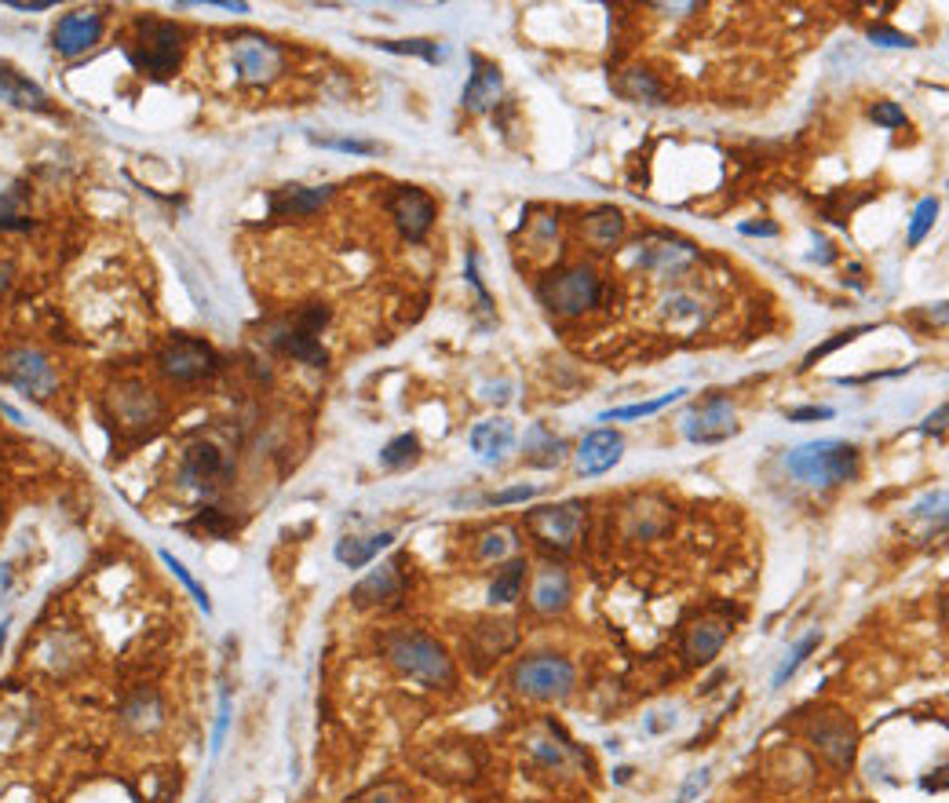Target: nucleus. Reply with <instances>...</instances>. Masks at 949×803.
Returning a JSON list of instances; mask_svg holds the SVG:
<instances>
[{"instance_id":"obj_1","label":"nucleus","mask_w":949,"mask_h":803,"mask_svg":"<svg viewBox=\"0 0 949 803\" xmlns=\"http://www.w3.org/2000/svg\"><path fill=\"white\" fill-rule=\"evenodd\" d=\"M859 445L822 439V442H803L796 450L785 453V471L803 486H843L859 479Z\"/></svg>"},{"instance_id":"obj_2","label":"nucleus","mask_w":949,"mask_h":803,"mask_svg":"<svg viewBox=\"0 0 949 803\" xmlns=\"http://www.w3.org/2000/svg\"><path fill=\"white\" fill-rule=\"evenodd\" d=\"M388 662L424 687H450L453 683V662L439 639L424 636V631H391L384 639Z\"/></svg>"},{"instance_id":"obj_3","label":"nucleus","mask_w":949,"mask_h":803,"mask_svg":"<svg viewBox=\"0 0 949 803\" xmlns=\"http://www.w3.org/2000/svg\"><path fill=\"white\" fill-rule=\"evenodd\" d=\"M183 45H187V33L176 22L139 19L128 37V62L147 77H154V81H165V77H173L179 70Z\"/></svg>"},{"instance_id":"obj_4","label":"nucleus","mask_w":949,"mask_h":803,"mask_svg":"<svg viewBox=\"0 0 949 803\" xmlns=\"http://www.w3.org/2000/svg\"><path fill=\"white\" fill-rule=\"evenodd\" d=\"M107 417L114 420V428H121L125 434H150L165 417L162 394H157L150 384L143 380H117V384L107 391Z\"/></svg>"},{"instance_id":"obj_5","label":"nucleus","mask_w":949,"mask_h":803,"mask_svg":"<svg viewBox=\"0 0 949 803\" xmlns=\"http://www.w3.org/2000/svg\"><path fill=\"white\" fill-rule=\"evenodd\" d=\"M574 683H577L574 665L559 654L522 657L516 673H511V687L522 697H534V702H566L574 694Z\"/></svg>"},{"instance_id":"obj_6","label":"nucleus","mask_w":949,"mask_h":803,"mask_svg":"<svg viewBox=\"0 0 949 803\" xmlns=\"http://www.w3.org/2000/svg\"><path fill=\"white\" fill-rule=\"evenodd\" d=\"M537 296L548 311L566 314V319H577V314L599 307L603 282L591 267H570V271H559V274H551V278L540 282Z\"/></svg>"},{"instance_id":"obj_7","label":"nucleus","mask_w":949,"mask_h":803,"mask_svg":"<svg viewBox=\"0 0 949 803\" xmlns=\"http://www.w3.org/2000/svg\"><path fill=\"white\" fill-rule=\"evenodd\" d=\"M329 322V311L325 307H303V311H296V314H288V319H282L278 325L271 329V347H278L282 354H288V359H296V362H307V365H322L329 362V354H325V347L319 344V333H322V325Z\"/></svg>"},{"instance_id":"obj_8","label":"nucleus","mask_w":949,"mask_h":803,"mask_svg":"<svg viewBox=\"0 0 949 803\" xmlns=\"http://www.w3.org/2000/svg\"><path fill=\"white\" fill-rule=\"evenodd\" d=\"M0 373H4L11 388L22 391L26 399H33V402H48L51 394L59 391V373L41 347H30V344L8 347L4 359H0Z\"/></svg>"},{"instance_id":"obj_9","label":"nucleus","mask_w":949,"mask_h":803,"mask_svg":"<svg viewBox=\"0 0 949 803\" xmlns=\"http://www.w3.org/2000/svg\"><path fill=\"white\" fill-rule=\"evenodd\" d=\"M216 351L205 344V340L194 336H173L168 344L157 351V370L162 376H168L173 384H197V380L216 373Z\"/></svg>"},{"instance_id":"obj_10","label":"nucleus","mask_w":949,"mask_h":803,"mask_svg":"<svg viewBox=\"0 0 949 803\" xmlns=\"http://www.w3.org/2000/svg\"><path fill=\"white\" fill-rule=\"evenodd\" d=\"M231 66L237 74V81L271 85L274 77L282 74L285 51L282 45H274L271 37H263V33H242L237 41H231Z\"/></svg>"},{"instance_id":"obj_11","label":"nucleus","mask_w":949,"mask_h":803,"mask_svg":"<svg viewBox=\"0 0 949 803\" xmlns=\"http://www.w3.org/2000/svg\"><path fill=\"white\" fill-rule=\"evenodd\" d=\"M683 439L694 442V445H720L737 434V413H734V402L723 399V394H712L708 402L694 405V410L683 417Z\"/></svg>"},{"instance_id":"obj_12","label":"nucleus","mask_w":949,"mask_h":803,"mask_svg":"<svg viewBox=\"0 0 949 803\" xmlns=\"http://www.w3.org/2000/svg\"><path fill=\"white\" fill-rule=\"evenodd\" d=\"M808 738L837 771H848L859 756V727L843 713H822L808 723Z\"/></svg>"},{"instance_id":"obj_13","label":"nucleus","mask_w":949,"mask_h":803,"mask_svg":"<svg viewBox=\"0 0 949 803\" xmlns=\"http://www.w3.org/2000/svg\"><path fill=\"white\" fill-rule=\"evenodd\" d=\"M526 526H530V533L545 548L570 551L585 526V505L581 500H566V505H556V508H534L530 516H526Z\"/></svg>"},{"instance_id":"obj_14","label":"nucleus","mask_w":949,"mask_h":803,"mask_svg":"<svg viewBox=\"0 0 949 803\" xmlns=\"http://www.w3.org/2000/svg\"><path fill=\"white\" fill-rule=\"evenodd\" d=\"M227 476H231V468H227V460H223L219 445L190 442L187 450H183V460H179V482L183 486H190V490H216Z\"/></svg>"},{"instance_id":"obj_15","label":"nucleus","mask_w":949,"mask_h":803,"mask_svg":"<svg viewBox=\"0 0 949 803\" xmlns=\"http://www.w3.org/2000/svg\"><path fill=\"white\" fill-rule=\"evenodd\" d=\"M625 457V439L622 431L614 428H596L588 431L581 445H577V468H581L585 479H596V476H606V471H614L617 464H622Z\"/></svg>"},{"instance_id":"obj_16","label":"nucleus","mask_w":949,"mask_h":803,"mask_svg":"<svg viewBox=\"0 0 949 803\" xmlns=\"http://www.w3.org/2000/svg\"><path fill=\"white\" fill-rule=\"evenodd\" d=\"M388 208H391V219L399 223V231L410 242L424 238V234L431 231V223H434V202L417 187H399V194L391 197Z\"/></svg>"},{"instance_id":"obj_17","label":"nucleus","mask_w":949,"mask_h":803,"mask_svg":"<svg viewBox=\"0 0 949 803\" xmlns=\"http://www.w3.org/2000/svg\"><path fill=\"white\" fill-rule=\"evenodd\" d=\"M102 37V19L96 16V11H70V16H62V22L56 26V51L66 59H77L85 56L88 48H96Z\"/></svg>"},{"instance_id":"obj_18","label":"nucleus","mask_w":949,"mask_h":803,"mask_svg":"<svg viewBox=\"0 0 949 803\" xmlns=\"http://www.w3.org/2000/svg\"><path fill=\"white\" fill-rule=\"evenodd\" d=\"M468 445H471V453L479 457V464H490V468L505 464L508 453L516 450V428H511V420L505 417L482 420V424L471 428Z\"/></svg>"},{"instance_id":"obj_19","label":"nucleus","mask_w":949,"mask_h":803,"mask_svg":"<svg viewBox=\"0 0 949 803\" xmlns=\"http://www.w3.org/2000/svg\"><path fill=\"white\" fill-rule=\"evenodd\" d=\"M636 259H639V267H647V271L679 274V271H687L691 263L697 259V253H694V245H687V242L662 238V234H654V238L636 245Z\"/></svg>"},{"instance_id":"obj_20","label":"nucleus","mask_w":949,"mask_h":803,"mask_svg":"<svg viewBox=\"0 0 949 803\" xmlns=\"http://www.w3.org/2000/svg\"><path fill=\"white\" fill-rule=\"evenodd\" d=\"M574 599V585H570V574H566V566L559 562H545L537 566L534 574V610L537 614H562L566 607H570Z\"/></svg>"},{"instance_id":"obj_21","label":"nucleus","mask_w":949,"mask_h":803,"mask_svg":"<svg viewBox=\"0 0 949 803\" xmlns=\"http://www.w3.org/2000/svg\"><path fill=\"white\" fill-rule=\"evenodd\" d=\"M471 81L464 88V110L471 114H490L497 102H500V91H505V77L493 62H486L482 56H471Z\"/></svg>"},{"instance_id":"obj_22","label":"nucleus","mask_w":949,"mask_h":803,"mask_svg":"<svg viewBox=\"0 0 949 803\" xmlns=\"http://www.w3.org/2000/svg\"><path fill=\"white\" fill-rule=\"evenodd\" d=\"M399 596H402V577H399V570H394L391 562L380 566V570H373L369 577H362V581L351 588V603H354V607H362V610H369V607H391V603Z\"/></svg>"},{"instance_id":"obj_23","label":"nucleus","mask_w":949,"mask_h":803,"mask_svg":"<svg viewBox=\"0 0 949 803\" xmlns=\"http://www.w3.org/2000/svg\"><path fill=\"white\" fill-rule=\"evenodd\" d=\"M727 636H731V625H727V621H720V617H702V621H694V625L687 628V639H683V654H687V662L705 665V662H712V657L723 650Z\"/></svg>"},{"instance_id":"obj_24","label":"nucleus","mask_w":949,"mask_h":803,"mask_svg":"<svg viewBox=\"0 0 949 803\" xmlns=\"http://www.w3.org/2000/svg\"><path fill=\"white\" fill-rule=\"evenodd\" d=\"M333 197V187H282L278 194L271 197V216L274 219H300V216H311Z\"/></svg>"},{"instance_id":"obj_25","label":"nucleus","mask_w":949,"mask_h":803,"mask_svg":"<svg viewBox=\"0 0 949 803\" xmlns=\"http://www.w3.org/2000/svg\"><path fill=\"white\" fill-rule=\"evenodd\" d=\"M562 460H566V442L559 434H551L545 424H534L526 431V464L551 471V468H559Z\"/></svg>"},{"instance_id":"obj_26","label":"nucleus","mask_w":949,"mask_h":803,"mask_svg":"<svg viewBox=\"0 0 949 803\" xmlns=\"http://www.w3.org/2000/svg\"><path fill=\"white\" fill-rule=\"evenodd\" d=\"M394 545V533H373V537H344L336 541V559L351 566V570H362V566L373 562L380 551Z\"/></svg>"},{"instance_id":"obj_27","label":"nucleus","mask_w":949,"mask_h":803,"mask_svg":"<svg viewBox=\"0 0 949 803\" xmlns=\"http://www.w3.org/2000/svg\"><path fill=\"white\" fill-rule=\"evenodd\" d=\"M0 102H16V107H26V110H48L45 91L30 81H22L16 70H8V66H0Z\"/></svg>"},{"instance_id":"obj_28","label":"nucleus","mask_w":949,"mask_h":803,"mask_svg":"<svg viewBox=\"0 0 949 803\" xmlns=\"http://www.w3.org/2000/svg\"><path fill=\"white\" fill-rule=\"evenodd\" d=\"M526 570H530V562L526 559H511L497 570L493 585H490V603L497 607H505V603H516L522 596V585H526Z\"/></svg>"},{"instance_id":"obj_29","label":"nucleus","mask_w":949,"mask_h":803,"mask_svg":"<svg viewBox=\"0 0 949 803\" xmlns=\"http://www.w3.org/2000/svg\"><path fill=\"white\" fill-rule=\"evenodd\" d=\"M585 231H588V238L596 242L599 248H610L625 234V216L617 213V208H599V213L588 216Z\"/></svg>"},{"instance_id":"obj_30","label":"nucleus","mask_w":949,"mask_h":803,"mask_svg":"<svg viewBox=\"0 0 949 803\" xmlns=\"http://www.w3.org/2000/svg\"><path fill=\"white\" fill-rule=\"evenodd\" d=\"M417 457H420V439H417V434L405 431V434L391 439L384 450H380V464L391 468V471H399V468L417 464Z\"/></svg>"},{"instance_id":"obj_31","label":"nucleus","mask_w":949,"mask_h":803,"mask_svg":"<svg viewBox=\"0 0 949 803\" xmlns=\"http://www.w3.org/2000/svg\"><path fill=\"white\" fill-rule=\"evenodd\" d=\"M683 394H687V388H676V391L662 394V399H650V402H639V405H622V410H606V413H603V420H636V417H654V413H662L665 405L679 402Z\"/></svg>"},{"instance_id":"obj_32","label":"nucleus","mask_w":949,"mask_h":803,"mask_svg":"<svg viewBox=\"0 0 949 803\" xmlns=\"http://www.w3.org/2000/svg\"><path fill=\"white\" fill-rule=\"evenodd\" d=\"M125 723H131V727H139V731L157 727V723H162V702H157V694H139L136 702H128Z\"/></svg>"},{"instance_id":"obj_33","label":"nucleus","mask_w":949,"mask_h":803,"mask_svg":"<svg viewBox=\"0 0 949 803\" xmlns=\"http://www.w3.org/2000/svg\"><path fill=\"white\" fill-rule=\"evenodd\" d=\"M819 639H822L819 631H808V636H803V639L796 643L793 654H789L785 662H782V668H777V673H774V687H785V683L800 673V665L808 662V657L814 654V647H819Z\"/></svg>"},{"instance_id":"obj_34","label":"nucleus","mask_w":949,"mask_h":803,"mask_svg":"<svg viewBox=\"0 0 949 803\" xmlns=\"http://www.w3.org/2000/svg\"><path fill=\"white\" fill-rule=\"evenodd\" d=\"M376 48L394 51V56H420L428 62H442L446 59V48L439 41H424V37H417V41H380Z\"/></svg>"},{"instance_id":"obj_35","label":"nucleus","mask_w":949,"mask_h":803,"mask_svg":"<svg viewBox=\"0 0 949 803\" xmlns=\"http://www.w3.org/2000/svg\"><path fill=\"white\" fill-rule=\"evenodd\" d=\"M935 216H939V202H935V197H924V202L917 205L913 219H909V234H906L909 248H917L920 242H924V234L935 227Z\"/></svg>"},{"instance_id":"obj_36","label":"nucleus","mask_w":949,"mask_h":803,"mask_svg":"<svg viewBox=\"0 0 949 803\" xmlns=\"http://www.w3.org/2000/svg\"><path fill=\"white\" fill-rule=\"evenodd\" d=\"M162 562H165V566H168V570H173L176 577H179V585H183V588H187V591H190V596H194V603H197V607H202L205 614H213V603H208V591H205L202 585H197V581H194V574L187 570V566H183V562H179V559L173 556V551H162Z\"/></svg>"},{"instance_id":"obj_37","label":"nucleus","mask_w":949,"mask_h":803,"mask_svg":"<svg viewBox=\"0 0 949 803\" xmlns=\"http://www.w3.org/2000/svg\"><path fill=\"white\" fill-rule=\"evenodd\" d=\"M622 91L632 99H643V102H662V88H657V81L647 70H628Z\"/></svg>"},{"instance_id":"obj_38","label":"nucleus","mask_w":949,"mask_h":803,"mask_svg":"<svg viewBox=\"0 0 949 803\" xmlns=\"http://www.w3.org/2000/svg\"><path fill=\"white\" fill-rule=\"evenodd\" d=\"M187 530L205 533V537H216V541H223V537H231V533H234V522H231V519H223L216 508H205V511H197V519L187 526Z\"/></svg>"},{"instance_id":"obj_39","label":"nucleus","mask_w":949,"mask_h":803,"mask_svg":"<svg viewBox=\"0 0 949 803\" xmlns=\"http://www.w3.org/2000/svg\"><path fill=\"white\" fill-rule=\"evenodd\" d=\"M665 319L672 325L683 322V319H702V304H697V300L687 296V293H676L672 300H665Z\"/></svg>"},{"instance_id":"obj_40","label":"nucleus","mask_w":949,"mask_h":803,"mask_svg":"<svg viewBox=\"0 0 949 803\" xmlns=\"http://www.w3.org/2000/svg\"><path fill=\"white\" fill-rule=\"evenodd\" d=\"M511 545H516V533H511V530H490V533L482 537L479 556H482V559H500Z\"/></svg>"},{"instance_id":"obj_41","label":"nucleus","mask_w":949,"mask_h":803,"mask_svg":"<svg viewBox=\"0 0 949 803\" xmlns=\"http://www.w3.org/2000/svg\"><path fill=\"white\" fill-rule=\"evenodd\" d=\"M410 789L405 785H380V789H369L362 796V803H410Z\"/></svg>"},{"instance_id":"obj_42","label":"nucleus","mask_w":949,"mask_h":803,"mask_svg":"<svg viewBox=\"0 0 949 803\" xmlns=\"http://www.w3.org/2000/svg\"><path fill=\"white\" fill-rule=\"evenodd\" d=\"M869 41L884 45V48H913V37H906L899 30H888V26H873V30H869Z\"/></svg>"},{"instance_id":"obj_43","label":"nucleus","mask_w":949,"mask_h":803,"mask_svg":"<svg viewBox=\"0 0 949 803\" xmlns=\"http://www.w3.org/2000/svg\"><path fill=\"white\" fill-rule=\"evenodd\" d=\"M873 121L884 125V128H906V114L899 110V102H877Z\"/></svg>"},{"instance_id":"obj_44","label":"nucleus","mask_w":949,"mask_h":803,"mask_svg":"<svg viewBox=\"0 0 949 803\" xmlns=\"http://www.w3.org/2000/svg\"><path fill=\"white\" fill-rule=\"evenodd\" d=\"M530 753L545 763V767H559L562 763V748L559 745H551V742H545V738H534L530 742Z\"/></svg>"},{"instance_id":"obj_45","label":"nucleus","mask_w":949,"mask_h":803,"mask_svg":"<svg viewBox=\"0 0 949 803\" xmlns=\"http://www.w3.org/2000/svg\"><path fill=\"white\" fill-rule=\"evenodd\" d=\"M537 497V486H511V490H500L490 497V505H522V500Z\"/></svg>"},{"instance_id":"obj_46","label":"nucleus","mask_w":949,"mask_h":803,"mask_svg":"<svg viewBox=\"0 0 949 803\" xmlns=\"http://www.w3.org/2000/svg\"><path fill=\"white\" fill-rule=\"evenodd\" d=\"M314 143H322V147H329V150H344V154H373L376 150L373 143H359V139H314Z\"/></svg>"},{"instance_id":"obj_47","label":"nucleus","mask_w":949,"mask_h":803,"mask_svg":"<svg viewBox=\"0 0 949 803\" xmlns=\"http://www.w3.org/2000/svg\"><path fill=\"white\" fill-rule=\"evenodd\" d=\"M859 333H862V329H851V333H840V336H833V340H829V344L814 347V351L808 354V365H814V362H819V359H825L829 351H837V347H843V344H851V340L859 336Z\"/></svg>"},{"instance_id":"obj_48","label":"nucleus","mask_w":949,"mask_h":803,"mask_svg":"<svg viewBox=\"0 0 949 803\" xmlns=\"http://www.w3.org/2000/svg\"><path fill=\"white\" fill-rule=\"evenodd\" d=\"M837 413L829 410V405H803V410H793L789 413V420H793V424H803V420H833Z\"/></svg>"},{"instance_id":"obj_49","label":"nucleus","mask_w":949,"mask_h":803,"mask_svg":"<svg viewBox=\"0 0 949 803\" xmlns=\"http://www.w3.org/2000/svg\"><path fill=\"white\" fill-rule=\"evenodd\" d=\"M708 785V771H694V778L683 785V793H679V800L676 803H691L697 793H702V789Z\"/></svg>"},{"instance_id":"obj_50","label":"nucleus","mask_w":949,"mask_h":803,"mask_svg":"<svg viewBox=\"0 0 949 803\" xmlns=\"http://www.w3.org/2000/svg\"><path fill=\"white\" fill-rule=\"evenodd\" d=\"M946 405H939V410H935L928 420H924V434H942V428H946Z\"/></svg>"},{"instance_id":"obj_51","label":"nucleus","mask_w":949,"mask_h":803,"mask_svg":"<svg viewBox=\"0 0 949 803\" xmlns=\"http://www.w3.org/2000/svg\"><path fill=\"white\" fill-rule=\"evenodd\" d=\"M11 282H16V267H11V263H0V300L8 296Z\"/></svg>"},{"instance_id":"obj_52","label":"nucleus","mask_w":949,"mask_h":803,"mask_svg":"<svg viewBox=\"0 0 949 803\" xmlns=\"http://www.w3.org/2000/svg\"><path fill=\"white\" fill-rule=\"evenodd\" d=\"M11 8L16 11H48L51 0H30V4H26V0H11Z\"/></svg>"},{"instance_id":"obj_53","label":"nucleus","mask_w":949,"mask_h":803,"mask_svg":"<svg viewBox=\"0 0 949 803\" xmlns=\"http://www.w3.org/2000/svg\"><path fill=\"white\" fill-rule=\"evenodd\" d=\"M742 234H767L771 238V234H777V227L774 223H742Z\"/></svg>"},{"instance_id":"obj_54","label":"nucleus","mask_w":949,"mask_h":803,"mask_svg":"<svg viewBox=\"0 0 949 803\" xmlns=\"http://www.w3.org/2000/svg\"><path fill=\"white\" fill-rule=\"evenodd\" d=\"M811 259H819V263H833V245H829L825 238H819V253H814Z\"/></svg>"},{"instance_id":"obj_55","label":"nucleus","mask_w":949,"mask_h":803,"mask_svg":"<svg viewBox=\"0 0 949 803\" xmlns=\"http://www.w3.org/2000/svg\"><path fill=\"white\" fill-rule=\"evenodd\" d=\"M0 413H4V417H11V420H16V424H22V413L16 410V405H8L4 399H0Z\"/></svg>"},{"instance_id":"obj_56","label":"nucleus","mask_w":949,"mask_h":803,"mask_svg":"<svg viewBox=\"0 0 949 803\" xmlns=\"http://www.w3.org/2000/svg\"><path fill=\"white\" fill-rule=\"evenodd\" d=\"M8 625H11V621H0V650H4V639H8Z\"/></svg>"}]
</instances>
